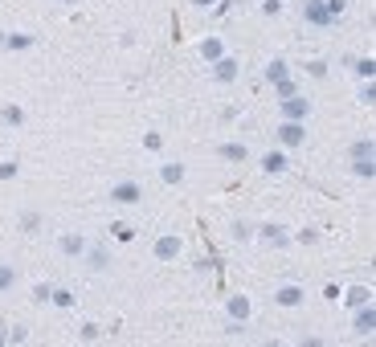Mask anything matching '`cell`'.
<instances>
[{"label": "cell", "instance_id": "obj_5", "mask_svg": "<svg viewBox=\"0 0 376 347\" xmlns=\"http://www.w3.org/2000/svg\"><path fill=\"white\" fill-rule=\"evenodd\" d=\"M274 139H279V147L294 151V147L307 143V123H290V119H282L279 127H274Z\"/></svg>", "mask_w": 376, "mask_h": 347}, {"label": "cell", "instance_id": "obj_1", "mask_svg": "<svg viewBox=\"0 0 376 347\" xmlns=\"http://www.w3.org/2000/svg\"><path fill=\"white\" fill-rule=\"evenodd\" d=\"M106 200H111V205H119V209H135V205L147 200V192H143L140 180H131V176H127V180H115V184L106 188Z\"/></svg>", "mask_w": 376, "mask_h": 347}, {"label": "cell", "instance_id": "obj_14", "mask_svg": "<svg viewBox=\"0 0 376 347\" xmlns=\"http://www.w3.org/2000/svg\"><path fill=\"white\" fill-rule=\"evenodd\" d=\"M286 168H290L286 151H266V156H262V172H266V176H282Z\"/></svg>", "mask_w": 376, "mask_h": 347}, {"label": "cell", "instance_id": "obj_10", "mask_svg": "<svg viewBox=\"0 0 376 347\" xmlns=\"http://www.w3.org/2000/svg\"><path fill=\"white\" fill-rule=\"evenodd\" d=\"M352 331H356V335H373L376 331V306L373 303L356 306V315H352Z\"/></svg>", "mask_w": 376, "mask_h": 347}, {"label": "cell", "instance_id": "obj_35", "mask_svg": "<svg viewBox=\"0 0 376 347\" xmlns=\"http://www.w3.org/2000/svg\"><path fill=\"white\" fill-rule=\"evenodd\" d=\"M98 335H102V331H98V323H82V339H86V344H94Z\"/></svg>", "mask_w": 376, "mask_h": 347}, {"label": "cell", "instance_id": "obj_39", "mask_svg": "<svg viewBox=\"0 0 376 347\" xmlns=\"http://www.w3.org/2000/svg\"><path fill=\"white\" fill-rule=\"evenodd\" d=\"M188 4H196V8H213L217 0H188Z\"/></svg>", "mask_w": 376, "mask_h": 347}, {"label": "cell", "instance_id": "obj_36", "mask_svg": "<svg viewBox=\"0 0 376 347\" xmlns=\"http://www.w3.org/2000/svg\"><path fill=\"white\" fill-rule=\"evenodd\" d=\"M262 12H266V17H279V12H282V0H262Z\"/></svg>", "mask_w": 376, "mask_h": 347}, {"label": "cell", "instance_id": "obj_31", "mask_svg": "<svg viewBox=\"0 0 376 347\" xmlns=\"http://www.w3.org/2000/svg\"><path fill=\"white\" fill-rule=\"evenodd\" d=\"M303 70H307L311 78H328V62H307Z\"/></svg>", "mask_w": 376, "mask_h": 347}, {"label": "cell", "instance_id": "obj_29", "mask_svg": "<svg viewBox=\"0 0 376 347\" xmlns=\"http://www.w3.org/2000/svg\"><path fill=\"white\" fill-rule=\"evenodd\" d=\"M17 176H21V164L17 160H4L0 164V180H17Z\"/></svg>", "mask_w": 376, "mask_h": 347}, {"label": "cell", "instance_id": "obj_23", "mask_svg": "<svg viewBox=\"0 0 376 347\" xmlns=\"http://www.w3.org/2000/svg\"><path fill=\"white\" fill-rule=\"evenodd\" d=\"M17 286V265H8V261H0V294H8Z\"/></svg>", "mask_w": 376, "mask_h": 347}, {"label": "cell", "instance_id": "obj_9", "mask_svg": "<svg viewBox=\"0 0 376 347\" xmlns=\"http://www.w3.org/2000/svg\"><path fill=\"white\" fill-rule=\"evenodd\" d=\"M217 160H225V164H245V160H250V147H245L241 139H225V143H217Z\"/></svg>", "mask_w": 376, "mask_h": 347}, {"label": "cell", "instance_id": "obj_22", "mask_svg": "<svg viewBox=\"0 0 376 347\" xmlns=\"http://www.w3.org/2000/svg\"><path fill=\"white\" fill-rule=\"evenodd\" d=\"M344 303H348V306H352V310H356V306L373 303V290H368V286H352V290H348V299H344Z\"/></svg>", "mask_w": 376, "mask_h": 347}, {"label": "cell", "instance_id": "obj_28", "mask_svg": "<svg viewBox=\"0 0 376 347\" xmlns=\"http://www.w3.org/2000/svg\"><path fill=\"white\" fill-rule=\"evenodd\" d=\"M245 331H250V323H241V319H229V323H225V335H229V339H241Z\"/></svg>", "mask_w": 376, "mask_h": 347}, {"label": "cell", "instance_id": "obj_15", "mask_svg": "<svg viewBox=\"0 0 376 347\" xmlns=\"http://www.w3.org/2000/svg\"><path fill=\"white\" fill-rule=\"evenodd\" d=\"M348 160H376L373 135H368V139H356V143H348Z\"/></svg>", "mask_w": 376, "mask_h": 347}, {"label": "cell", "instance_id": "obj_7", "mask_svg": "<svg viewBox=\"0 0 376 347\" xmlns=\"http://www.w3.org/2000/svg\"><path fill=\"white\" fill-rule=\"evenodd\" d=\"M279 115L290 119V123H307L311 119V102L303 94H290V98H279Z\"/></svg>", "mask_w": 376, "mask_h": 347}, {"label": "cell", "instance_id": "obj_12", "mask_svg": "<svg viewBox=\"0 0 376 347\" xmlns=\"http://www.w3.org/2000/svg\"><path fill=\"white\" fill-rule=\"evenodd\" d=\"M258 233H262V241H266V245H274V250L290 245V229H286V225H279V221H274V225H262Z\"/></svg>", "mask_w": 376, "mask_h": 347}, {"label": "cell", "instance_id": "obj_3", "mask_svg": "<svg viewBox=\"0 0 376 347\" xmlns=\"http://www.w3.org/2000/svg\"><path fill=\"white\" fill-rule=\"evenodd\" d=\"M209 78H213L217 86H234L237 78H241V57H234V53L217 57V62L209 66Z\"/></svg>", "mask_w": 376, "mask_h": 347}, {"label": "cell", "instance_id": "obj_11", "mask_svg": "<svg viewBox=\"0 0 376 347\" xmlns=\"http://www.w3.org/2000/svg\"><path fill=\"white\" fill-rule=\"evenodd\" d=\"M82 261H86V270H91V274H106V270H111V254H106L102 245H86Z\"/></svg>", "mask_w": 376, "mask_h": 347}, {"label": "cell", "instance_id": "obj_2", "mask_svg": "<svg viewBox=\"0 0 376 347\" xmlns=\"http://www.w3.org/2000/svg\"><path fill=\"white\" fill-rule=\"evenodd\" d=\"M303 25H311V29H335L339 17L328 8V0H303Z\"/></svg>", "mask_w": 376, "mask_h": 347}, {"label": "cell", "instance_id": "obj_27", "mask_svg": "<svg viewBox=\"0 0 376 347\" xmlns=\"http://www.w3.org/2000/svg\"><path fill=\"white\" fill-rule=\"evenodd\" d=\"M111 237H115V241H131V237H135V229H131L127 221H115V225H111Z\"/></svg>", "mask_w": 376, "mask_h": 347}, {"label": "cell", "instance_id": "obj_17", "mask_svg": "<svg viewBox=\"0 0 376 347\" xmlns=\"http://www.w3.org/2000/svg\"><path fill=\"white\" fill-rule=\"evenodd\" d=\"M185 164H180V160H168V164H160V180H164V184H185Z\"/></svg>", "mask_w": 376, "mask_h": 347}, {"label": "cell", "instance_id": "obj_32", "mask_svg": "<svg viewBox=\"0 0 376 347\" xmlns=\"http://www.w3.org/2000/svg\"><path fill=\"white\" fill-rule=\"evenodd\" d=\"M143 147H147V151H160V147H164L160 131H147V135H143Z\"/></svg>", "mask_w": 376, "mask_h": 347}, {"label": "cell", "instance_id": "obj_24", "mask_svg": "<svg viewBox=\"0 0 376 347\" xmlns=\"http://www.w3.org/2000/svg\"><path fill=\"white\" fill-rule=\"evenodd\" d=\"M274 86V98H290V94H299V82L294 78H282V82H270Z\"/></svg>", "mask_w": 376, "mask_h": 347}, {"label": "cell", "instance_id": "obj_19", "mask_svg": "<svg viewBox=\"0 0 376 347\" xmlns=\"http://www.w3.org/2000/svg\"><path fill=\"white\" fill-rule=\"evenodd\" d=\"M348 172L356 176V180H368V184H373V176H376V160H348Z\"/></svg>", "mask_w": 376, "mask_h": 347}, {"label": "cell", "instance_id": "obj_21", "mask_svg": "<svg viewBox=\"0 0 376 347\" xmlns=\"http://www.w3.org/2000/svg\"><path fill=\"white\" fill-rule=\"evenodd\" d=\"M352 70H356V78H360V82H373V78H376V62H373V57H356V62H352Z\"/></svg>", "mask_w": 376, "mask_h": 347}, {"label": "cell", "instance_id": "obj_18", "mask_svg": "<svg viewBox=\"0 0 376 347\" xmlns=\"http://www.w3.org/2000/svg\"><path fill=\"white\" fill-rule=\"evenodd\" d=\"M33 41H37L33 33H8V37H0V45H4V49H12V53H21V49H33Z\"/></svg>", "mask_w": 376, "mask_h": 347}, {"label": "cell", "instance_id": "obj_20", "mask_svg": "<svg viewBox=\"0 0 376 347\" xmlns=\"http://www.w3.org/2000/svg\"><path fill=\"white\" fill-rule=\"evenodd\" d=\"M282 78H290V62H286V57L266 62V82H282Z\"/></svg>", "mask_w": 376, "mask_h": 347}, {"label": "cell", "instance_id": "obj_4", "mask_svg": "<svg viewBox=\"0 0 376 347\" xmlns=\"http://www.w3.org/2000/svg\"><path fill=\"white\" fill-rule=\"evenodd\" d=\"M180 254H185V237L180 233H160L156 245H151V258L156 261H176Z\"/></svg>", "mask_w": 376, "mask_h": 347}, {"label": "cell", "instance_id": "obj_33", "mask_svg": "<svg viewBox=\"0 0 376 347\" xmlns=\"http://www.w3.org/2000/svg\"><path fill=\"white\" fill-rule=\"evenodd\" d=\"M360 102H364V106L376 102V82H364V86H360Z\"/></svg>", "mask_w": 376, "mask_h": 347}, {"label": "cell", "instance_id": "obj_6", "mask_svg": "<svg viewBox=\"0 0 376 347\" xmlns=\"http://www.w3.org/2000/svg\"><path fill=\"white\" fill-rule=\"evenodd\" d=\"M303 299H307L303 282H282V286H274V294H270V303L282 306V310H294V306H303Z\"/></svg>", "mask_w": 376, "mask_h": 347}, {"label": "cell", "instance_id": "obj_37", "mask_svg": "<svg viewBox=\"0 0 376 347\" xmlns=\"http://www.w3.org/2000/svg\"><path fill=\"white\" fill-rule=\"evenodd\" d=\"M49 294H53V286H46V282L33 290V299H37V303H49Z\"/></svg>", "mask_w": 376, "mask_h": 347}, {"label": "cell", "instance_id": "obj_16", "mask_svg": "<svg viewBox=\"0 0 376 347\" xmlns=\"http://www.w3.org/2000/svg\"><path fill=\"white\" fill-rule=\"evenodd\" d=\"M200 57H205V66H213L217 57H225V41L221 37H205L200 41Z\"/></svg>", "mask_w": 376, "mask_h": 347}, {"label": "cell", "instance_id": "obj_26", "mask_svg": "<svg viewBox=\"0 0 376 347\" xmlns=\"http://www.w3.org/2000/svg\"><path fill=\"white\" fill-rule=\"evenodd\" d=\"M0 119H4L8 127H21V123H25V111H21V106H4V111H0Z\"/></svg>", "mask_w": 376, "mask_h": 347}, {"label": "cell", "instance_id": "obj_30", "mask_svg": "<svg viewBox=\"0 0 376 347\" xmlns=\"http://www.w3.org/2000/svg\"><path fill=\"white\" fill-rule=\"evenodd\" d=\"M290 241H303V245H315V241H319V229H299V233H294Z\"/></svg>", "mask_w": 376, "mask_h": 347}, {"label": "cell", "instance_id": "obj_8", "mask_svg": "<svg viewBox=\"0 0 376 347\" xmlns=\"http://www.w3.org/2000/svg\"><path fill=\"white\" fill-rule=\"evenodd\" d=\"M86 233H62L57 237V254L62 258H70V261H82V254H86Z\"/></svg>", "mask_w": 376, "mask_h": 347}, {"label": "cell", "instance_id": "obj_13", "mask_svg": "<svg viewBox=\"0 0 376 347\" xmlns=\"http://www.w3.org/2000/svg\"><path fill=\"white\" fill-rule=\"evenodd\" d=\"M225 315H229V319H241V323H250L254 303H250L245 294H234V299H225Z\"/></svg>", "mask_w": 376, "mask_h": 347}, {"label": "cell", "instance_id": "obj_38", "mask_svg": "<svg viewBox=\"0 0 376 347\" xmlns=\"http://www.w3.org/2000/svg\"><path fill=\"white\" fill-rule=\"evenodd\" d=\"M21 225H25V229H37V225H41V217H37V213H25V217H21Z\"/></svg>", "mask_w": 376, "mask_h": 347}, {"label": "cell", "instance_id": "obj_25", "mask_svg": "<svg viewBox=\"0 0 376 347\" xmlns=\"http://www.w3.org/2000/svg\"><path fill=\"white\" fill-rule=\"evenodd\" d=\"M49 303H53V306H62V310H70V306H74V294H70V290H62V286H53Z\"/></svg>", "mask_w": 376, "mask_h": 347}, {"label": "cell", "instance_id": "obj_34", "mask_svg": "<svg viewBox=\"0 0 376 347\" xmlns=\"http://www.w3.org/2000/svg\"><path fill=\"white\" fill-rule=\"evenodd\" d=\"M254 233H250V225L245 221H234V241H250Z\"/></svg>", "mask_w": 376, "mask_h": 347}]
</instances>
